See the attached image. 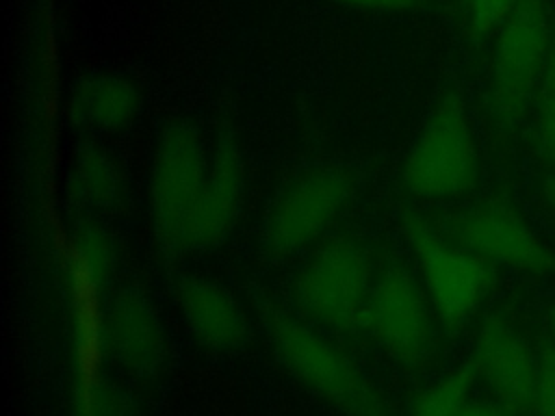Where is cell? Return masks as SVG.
Here are the masks:
<instances>
[{
    "label": "cell",
    "mask_w": 555,
    "mask_h": 416,
    "mask_svg": "<svg viewBox=\"0 0 555 416\" xmlns=\"http://www.w3.org/2000/svg\"><path fill=\"white\" fill-rule=\"evenodd\" d=\"M254 308L280 366L340 416H399L384 390L323 329L267 292H254Z\"/></svg>",
    "instance_id": "obj_1"
},
{
    "label": "cell",
    "mask_w": 555,
    "mask_h": 416,
    "mask_svg": "<svg viewBox=\"0 0 555 416\" xmlns=\"http://www.w3.org/2000/svg\"><path fill=\"white\" fill-rule=\"evenodd\" d=\"M551 56L548 0H518L494 41L486 115L492 143L505 152L535 98Z\"/></svg>",
    "instance_id": "obj_2"
},
{
    "label": "cell",
    "mask_w": 555,
    "mask_h": 416,
    "mask_svg": "<svg viewBox=\"0 0 555 416\" xmlns=\"http://www.w3.org/2000/svg\"><path fill=\"white\" fill-rule=\"evenodd\" d=\"M377 275L371 245L356 232L321 240L293 282L297 314L340 336L364 332V310Z\"/></svg>",
    "instance_id": "obj_3"
},
{
    "label": "cell",
    "mask_w": 555,
    "mask_h": 416,
    "mask_svg": "<svg viewBox=\"0 0 555 416\" xmlns=\"http://www.w3.org/2000/svg\"><path fill=\"white\" fill-rule=\"evenodd\" d=\"M399 225L444 336H457L496 284V266L464 249L412 206L399 210Z\"/></svg>",
    "instance_id": "obj_4"
},
{
    "label": "cell",
    "mask_w": 555,
    "mask_h": 416,
    "mask_svg": "<svg viewBox=\"0 0 555 416\" xmlns=\"http://www.w3.org/2000/svg\"><path fill=\"white\" fill-rule=\"evenodd\" d=\"M481 160L464 93L449 87L429 110L403 165V188L425 202H447L479 184Z\"/></svg>",
    "instance_id": "obj_5"
},
{
    "label": "cell",
    "mask_w": 555,
    "mask_h": 416,
    "mask_svg": "<svg viewBox=\"0 0 555 416\" xmlns=\"http://www.w3.org/2000/svg\"><path fill=\"white\" fill-rule=\"evenodd\" d=\"M208 167L210 145L193 121L173 119L160 130L150 167L147 210L154 243L167 260L189 253L186 234Z\"/></svg>",
    "instance_id": "obj_6"
},
{
    "label": "cell",
    "mask_w": 555,
    "mask_h": 416,
    "mask_svg": "<svg viewBox=\"0 0 555 416\" xmlns=\"http://www.w3.org/2000/svg\"><path fill=\"white\" fill-rule=\"evenodd\" d=\"M364 332L403 370H425L438 351L440 323L412 269L399 260L377 266L364 310Z\"/></svg>",
    "instance_id": "obj_7"
},
{
    "label": "cell",
    "mask_w": 555,
    "mask_h": 416,
    "mask_svg": "<svg viewBox=\"0 0 555 416\" xmlns=\"http://www.w3.org/2000/svg\"><path fill=\"white\" fill-rule=\"evenodd\" d=\"M353 191V176L340 165H314L297 173L264 217L262 251L271 260H284L312 247L345 210Z\"/></svg>",
    "instance_id": "obj_8"
},
{
    "label": "cell",
    "mask_w": 555,
    "mask_h": 416,
    "mask_svg": "<svg viewBox=\"0 0 555 416\" xmlns=\"http://www.w3.org/2000/svg\"><path fill=\"white\" fill-rule=\"evenodd\" d=\"M56 262L63 273L69 318H72V416H93L100 388L104 386V321L106 282L89 266L69 238V227L52 240Z\"/></svg>",
    "instance_id": "obj_9"
},
{
    "label": "cell",
    "mask_w": 555,
    "mask_h": 416,
    "mask_svg": "<svg viewBox=\"0 0 555 416\" xmlns=\"http://www.w3.org/2000/svg\"><path fill=\"white\" fill-rule=\"evenodd\" d=\"M434 223L444 236L492 264L555 275V251L538 238L507 188L440 214Z\"/></svg>",
    "instance_id": "obj_10"
},
{
    "label": "cell",
    "mask_w": 555,
    "mask_h": 416,
    "mask_svg": "<svg viewBox=\"0 0 555 416\" xmlns=\"http://www.w3.org/2000/svg\"><path fill=\"white\" fill-rule=\"evenodd\" d=\"M477 379L514 416L533 414L538 353L518 329L509 308L490 310L477 332L473 355Z\"/></svg>",
    "instance_id": "obj_11"
},
{
    "label": "cell",
    "mask_w": 555,
    "mask_h": 416,
    "mask_svg": "<svg viewBox=\"0 0 555 416\" xmlns=\"http://www.w3.org/2000/svg\"><path fill=\"white\" fill-rule=\"evenodd\" d=\"M106 355L137 379L156 377L169 353L167 332L154 301L137 286L119 288L106 301Z\"/></svg>",
    "instance_id": "obj_12"
},
{
    "label": "cell",
    "mask_w": 555,
    "mask_h": 416,
    "mask_svg": "<svg viewBox=\"0 0 555 416\" xmlns=\"http://www.w3.org/2000/svg\"><path fill=\"white\" fill-rule=\"evenodd\" d=\"M245 191V167L236 134L221 128L210 145V167L204 191L195 206L186 251L219 247L236 225Z\"/></svg>",
    "instance_id": "obj_13"
},
{
    "label": "cell",
    "mask_w": 555,
    "mask_h": 416,
    "mask_svg": "<svg viewBox=\"0 0 555 416\" xmlns=\"http://www.w3.org/2000/svg\"><path fill=\"white\" fill-rule=\"evenodd\" d=\"M189 334L208 351L232 353L249 342L251 323L230 288L212 277L184 275L176 286Z\"/></svg>",
    "instance_id": "obj_14"
},
{
    "label": "cell",
    "mask_w": 555,
    "mask_h": 416,
    "mask_svg": "<svg viewBox=\"0 0 555 416\" xmlns=\"http://www.w3.org/2000/svg\"><path fill=\"white\" fill-rule=\"evenodd\" d=\"M137 82L117 72H93L82 76L69 93V119L98 134L126 130L141 113Z\"/></svg>",
    "instance_id": "obj_15"
},
{
    "label": "cell",
    "mask_w": 555,
    "mask_h": 416,
    "mask_svg": "<svg viewBox=\"0 0 555 416\" xmlns=\"http://www.w3.org/2000/svg\"><path fill=\"white\" fill-rule=\"evenodd\" d=\"M65 193L69 204L85 214L113 212L126 193L124 169L106 147L87 141L72 156Z\"/></svg>",
    "instance_id": "obj_16"
},
{
    "label": "cell",
    "mask_w": 555,
    "mask_h": 416,
    "mask_svg": "<svg viewBox=\"0 0 555 416\" xmlns=\"http://www.w3.org/2000/svg\"><path fill=\"white\" fill-rule=\"evenodd\" d=\"M477 381L473 362L449 370L440 379L421 388L408 407V416H460L468 403L470 390Z\"/></svg>",
    "instance_id": "obj_17"
},
{
    "label": "cell",
    "mask_w": 555,
    "mask_h": 416,
    "mask_svg": "<svg viewBox=\"0 0 555 416\" xmlns=\"http://www.w3.org/2000/svg\"><path fill=\"white\" fill-rule=\"evenodd\" d=\"M69 238L89 266L108 284L119 264L117 238L102 223L87 217L69 227Z\"/></svg>",
    "instance_id": "obj_18"
},
{
    "label": "cell",
    "mask_w": 555,
    "mask_h": 416,
    "mask_svg": "<svg viewBox=\"0 0 555 416\" xmlns=\"http://www.w3.org/2000/svg\"><path fill=\"white\" fill-rule=\"evenodd\" d=\"M531 145L538 160L555 169V58L553 50L535 93V113L531 126Z\"/></svg>",
    "instance_id": "obj_19"
},
{
    "label": "cell",
    "mask_w": 555,
    "mask_h": 416,
    "mask_svg": "<svg viewBox=\"0 0 555 416\" xmlns=\"http://www.w3.org/2000/svg\"><path fill=\"white\" fill-rule=\"evenodd\" d=\"M518 0H466V30L473 43H481L505 22Z\"/></svg>",
    "instance_id": "obj_20"
},
{
    "label": "cell",
    "mask_w": 555,
    "mask_h": 416,
    "mask_svg": "<svg viewBox=\"0 0 555 416\" xmlns=\"http://www.w3.org/2000/svg\"><path fill=\"white\" fill-rule=\"evenodd\" d=\"M535 416H555V342L544 338L538 351V388H535Z\"/></svg>",
    "instance_id": "obj_21"
},
{
    "label": "cell",
    "mask_w": 555,
    "mask_h": 416,
    "mask_svg": "<svg viewBox=\"0 0 555 416\" xmlns=\"http://www.w3.org/2000/svg\"><path fill=\"white\" fill-rule=\"evenodd\" d=\"M93 416H139V405L126 388L106 379L100 388Z\"/></svg>",
    "instance_id": "obj_22"
},
{
    "label": "cell",
    "mask_w": 555,
    "mask_h": 416,
    "mask_svg": "<svg viewBox=\"0 0 555 416\" xmlns=\"http://www.w3.org/2000/svg\"><path fill=\"white\" fill-rule=\"evenodd\" d=\"M343 6L360 9V11H373V13H390V15H403V13H418L427 9V0H332Z\"/></svg>",
    "instance_id": "obj_23"
},
{
    "label": "cell",
    "mask_w": 555,
    "mask_h": 416,
    "mask_svg": "<svg viewBox=\"0 0 555 416\" xmlns=\"http://www.w3.org/2000/svg\"><path fill=\"white\" fill-rule=\"evenodd\" d=\"M460 416H514L501 403H486V401H468Z\"/></svg>",
    "instance_id": "obj_24"
},
{
    "label": "cell",
    "mask_w": 555,
    "mask_h": 416,
    "mask_svg": "<svg viewBox=\"0 0 555 416\" xmlns=\"http://www.w3.org/2000/svg\"><path fill=\"white\" fill-rule=\"evenodd\" d=\"M538 191L542 195V199L553 208L555 212V173H546L540 178L538 182Z\"/></svg>",
    "instance_id": "obj_25"
},
{
    "label": "cell",
    "mask_w": 555,
    "mask_h": 416,
    "mask_svg": "<svg viewBox=\"0 0 555 416\" xmlns=\"http://www.w3.org/2000/svg\"><path fill=\"white\" fill-rule=\"evenodd\" d=\"M548 327H551V338L555 342V306H551L548 310Z\"/></svg>",
    "instance_id": "obj_26"
},
{
    "label": "cell",
    "mask_w": 555,
    "mask_h": 416,
    "mask_svg": "<svg viewBox=\"0 0 555 416\" xmlns=\"http://www.w3.org/2000/svg\"><path fill=\"white\" fill-rule=\"evenodd\" d=\"M553 58H555V48H553Z\"/></svg>",
    "instance_id": "obj_27"
},
{
    "label": "cell",
    "mask_w": 555,
    "mask_h": 416,
    "mask_svg": "<svg viewBox=\"0 0 555 416\" xmlns=\"http://www.w3.org/2000/svg\"><path fill=\"white\" fill-rule=\"evenodd\" d=\"M460 2H464V6H466V0H460Z\"/></svg>",
    "instance_id": "obj_28"
}]
</instances>
